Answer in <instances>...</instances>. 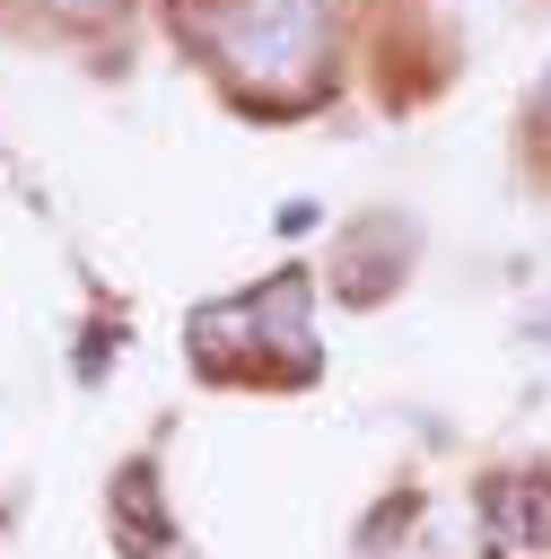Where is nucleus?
<instances>
[{
    "label": "nucleus",
    "mask_w": 551,
    "mask_h": 559,
    "mask_svg": "<svg viewBox=\"0 0 551 559\" xmlns=\"http://www.w3.org/2000/svg\"><path fill=\"white\" fill-rule=\"evenodd\" d=\"M534 114H542V131H551V70H542V87H534Z\"/></svg>",
    "instance_id": "423d86ee"
},
{
    "label": "nucleus",
    "mask_w": 551,
    "mask_h": 559,
    "mask_svg": "<svg viewBox=\"0 0 551 559\" xmlns=\"http://www.w3.org/2000/svg\"><path fill=\"white\" fill-rule=\"evenodd\" d=\"M70 17H105V9H122V0H61Z\"/></svg>",
    "instance_id": "39448f33"
},
{
    "label": "nucleus",
    "mask_w": 551,
    "mask_h": 559,
    "mask_svg": "<svg viewBox=\"0 0 551 559\" xmlns=\"http://www.w3.org/2000/svg\"><path fill=\"white\" fill-rule=\"evenodd\" d=\"M481 533L499 559H542L551 550V480L542 472H499L481 489Z\"/></svg>",
    "instance_id": "f03ea898"
},
{
    "label": "nucleus",
    "mask_w": 551,
    "mask_h": 559,
    "mask_svg": "<svg viewBox=\"0 0 551 559\" xmlns=\"http://www.w3.org/2000/svg\"><path fill=\"white\" fill-rule=\"evenodd\" d=\"M525 341H551V297H542V306L525 314Z\"/></svg>",
    "instance_id": "20e7f679"
},
{
    "label": "nucleus",
    "mask_w": 551,
    "mask_h": 559,
    "mask_svg": "<svg viewBox=\"0 0 551 559\" xmlns=\"http://www.w3.org/2000/svg\"><path fill=\"white\" fill-rule=\"evenodd\" d=\"M114 524H122L131 559H166V507H157V472L149 463L114 472Z\"/></svg>",
    "instance_id": "7ed1b4c3"
},
{
    "label": "nucleus",
    "mask_w": 551,
    "mask_h": 559,
    "mask_svg": "<svg viewBox=\"0 0 551 559\" xmlns=\"http://www.w3.org/2000/svg\"><path fill=\"white\" fill-rule=\"evenodd\" d=\"M175 26L254 105H306L324 87V44H332L324 0H175Z\"/></svg>",
    "instance_id": "f257e3e1"
}]
</instances>
